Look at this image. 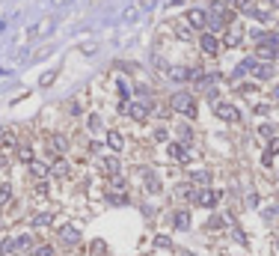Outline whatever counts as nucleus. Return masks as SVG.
Here are the masks:
<instances>
[{"label": "nucleus", "mask_w": 279, "mask_h": 256, "mask_svg": "<svg viewBox=\"0 0 279 256\" xmlns=\"http://www.w3.org/2000/svg\"><path fill=\"white\" fill-rule=\"evenodd\" d=\"M169 107H172L175 113L187 116V119H196V98L190 96V93H175V96H169Z\"/></svg>", "instance_id": "f257e3e1"}, {"label": "nucleus", "mask_w": 279, "mask_h": 256, "mask_svg": "<svg viewBox=\"0 0 279 256\" xmlns=\"http://www.w3.org/2000/svg\"><path fill=\"white\" fill-rule=\"evenodd\" d=\"M214 116L223 119V122H238L241 119V110L232 101H214Z\"/></svg>", "instance_id": "f03ea898"}, {"label": "nucleus", "mask_w": 279, "mask_h": 256, "mask_svg": "<svg viewBox=\"0 0 279 256\" xmlns=\"http://www.w3.org/2000/svg\"><path fill=\"white\" fill-rule=\"evenodd\" d=\"M193 203L196 206H202V209H214L220 203V191H211V188H202V191H196L193 197Z\"/></svg>", "instance_id": "7ed1b4c3"}, {"label": "nucleus", "mask_w": 279, "mask_h": 256, "mask_svg": "<svg viewBox=\"0 0 279 256\" xmlns=\"http://www.w3.org/2000/svg\"><path fill=\"white\" fill-rule=\"evenodd\" d=\"M199 48H202V54H208V57H217L220 54V39L214 33H202V39H199Z\"/></svg>", "instance_id": "20e7f679"}, {"label": "nucleus", "mask_w": 279, "mask_h": 256, "mask_svg": "<svg viewBox=\"0 0 279 256\" xmlns=\"http://www.w3.org/2000/svg\"><path fill=\"white\" fill-rule=\"evenodd\" d=\"M27 250H33V235L30 232L12 235V253H27Z\"/></svg>", "instance_id": "39448f33"}, {"label": "nucleus", "mask_w": 279, "mask_h": 256, "mask_svg": "<svg viewBox=\"0 0 279 256\" xmlns=\"http://www.w3.org/2000/svg\"><path fill=\"white\" fill-rule=\"evenodd\" d=\"M241 42H244V27H241V24H229L223 45H226V48H238Z\"/></svg>", "instance_id": "423d86ee"}, {"label": "nucleus", "mask_w": 279, "mask_h": 256, "mask_svg": "<svg viewBox=\"0 0 279 256\" xmlns=\"http://www.w3.org/2000/svg\"><path fill=\"white\" fill-rule=\"evenodd\" d=\"M187 24L196 27V30H205V27H208V12H205V9H190V12H187Z\"/></svg>", "instance_id": "0eeeda50"}, {"label": "nucleus", "mask_w": 279, "mask_h": 256, "mask_svg": "<svg viewBox=\"0 0 279 256\" xmlns=\"http://www.w3.org/2000/svg\"><path fill=\"white\" fill-rule=\"evenodd\" d=\"M60 241L65 247H74L80 241V229L77 226H60Z\"/></svg>", "instance_id": "6e6552de"}, {"label": "nucleus", "mask_w": 279, "mask_h": 256, "mask_svg": "<svg viewBox=\"0 0 279 256\" xmlns=\"http://www.w3.org/2000/svg\"><path fill=\"white\" fill-rule=\"evenodd\" d=\"M249 72H252L255 81H270V78H273V66L270 63H258V60H255V66H252Z\"/></svg>", "instance_id": "1a4fd4ad"}, {"label": "nucleus", "mask_w": 279, "mask_h": 256, "mask_svg": "<svg viewBox=\"0 0 279 256\" xmlns=\"http://www.w3.org/2000/svg\"><path fill=\"white\" fill-rule=\"evenodd\" d=\"M190 185L211 188V170H193V173H190Z\"/></svg>", "instance_id": "9d476101"}, {"label": "nucleus", "mask_w": 279, "mask_h": 256, "mask_svg": "<svg viewBox=\"0 0 279 256\" xmlns=\"http://www.w3.org/2000/svg\"><path fill=\"white\" fill-rule=\"evenodd\" d=\"M12 146H18L15 131L12 128H0V149H12Z\"/></svg>", "instance_id": "9b49d317"}, {"label": "nucleus", "mask_w": 279, "mask_h": 256, "mask_svg": "<svg viewBox=\"0 0 279 256\" xmlns=\"http://www.w3.org/2000/svg\"><path fill=\"white\" fill-rule=\"evenodd\" d=\"M169 155H172V158L175 161H190V149H187L184 143H169Z\"/></svg>", "instance_id": "f8f14e48"}, {"label": "nucleus", "mask_w": 279, "mask_h": 256, "mask_svg": "<svg viewBox=\"0 0 279 256\" xmlns=\"http://www.w3.org/2000/svg\"><path fill=\"white\" fill-rule=\"evenodd\" d=\"M172 226H175V229H187V226H190V212H187V209L172 212Z\"/></svg>", "instance_id": "ddd939ff"}, {"label": "nucleus", "mask_w": 279, "mask_h": 256, "mask_svg": "<svg viewBox=\"0 0 279 256\" xmlns=\"http://www.w3.org/2000/svg\"><path fill=\"white\" fill-rule=\"evenodd\" d=\"M68 173H71V164H68L65 158H60L57 164H51V176H57V179H65Z\"/></svg>", "instance_id": "4468645a"}, {"label": "nucleus", "mask_w": 279, "mask_h": 256, "mask_svg": "<svg viewBox=\"0 0 279 256\" xmlns=\"http://www.w3.org/2000/svg\"><path fill=\"white\" fill-rule=\"evenodd\" d=\"M140 176H143V182H146L149 194H157V191H160V182H157V176L152 173V170H140Z\"/></svg>", "instance_id": "2eb2a0df"}, {"label": "nucleus", "mask_w": 279, "mask_h": 256, "mask_svg": "<svg viewBox=\"0 0 279 256\" xmlns=\"http://www.w3.org/2000/svg\"><path fill=\"white\" fill-rule=\"evenodd\" d=\"M30 224L36 226V229H42V226H51V224H54V215H51V212H36Z\"/></svg>", "instance_id": "dca6fc26"}, {"label": "nucleus", "mask_w": 279, "mask_h": 256, "mask_svg": "<svg viewBox=\"0 0 279 256\" xmlns=\"http://www.w3.org/2000/svg\"><path fill=\"white\" fill-rule=\"evenodd\" d=\"M107 146L113 149V152H122V146H125V137L119 134V131H107Z\"/></svg>", "instance_id": "f3484780"}, {"label": "nucleus", "mask_w": 279, "mask_h": 256, "mask_svg": "<svg viewBox=\"0 0 279 256\" xmlns=\"http://www.w3.org/2000/svg\"><path fill=\"white\" fill-rule=\"evenodd\" d=\"M101 167H104L110 176H122V161L119 158H104L101 161Z\"/></svg>", "instance_id": "a211bd4d"}, {"label": "nucleus", "mask_w": 279, "mask_h": 256, "mask_svg": "<svg viewBox=\"0 0 279 256\" xmlns=\"http://www.w3.org/2000/svg\"><path fill=\"white\" fill-rule=\"evenodd\" d=\"M51 146H54L57 155H65V152H68V140H65V134H54V137H51Z\"/></svg>", "instance_id": "6ab92c4d"}, {"label": "nucleus", "mask_w": 279, "mask_h": 256, "mask_svg": "<svg viewBox=\"0 0 279 256\" xmlns=\"http://www.w3.org/2000/svg\"><path fill=\"white\" fill-rule=\"evenodd\" d=\"M30 173L36 176V179H42V176H48V173H51V167H48L45 161H33V164H30Z\"/></svg>", "instance_id": "aec40b11"}, {"label": "nucleus", "mask_w": 279, "mask_h": 256, "mask_svg": "<svg viewBox=\"0 0 279 256\" xmlns=\"http://www.w3.org/2000/svg\"><path fill=\"white\" fill-rule=\"evenodd\" d=\"M175 197H181V200H193V197H196V188H193L190 182H187V185H178V188H175Z\"/></svg>", "instance_id": "412c9836"}, {"label": "nucleus", "mask_w": 279, "mask_h": 256, "mask_svg": "<svg viewBox=\"0 0 279 256\" xmlns=\"http://www.w3.org/2000/svg\"><path fill=\"white\" fill-rule=\"evenodd\" d=\"M33 256H57V250H54L51 244H36V247H33Z\"/></svg>", "instance_id": "4be33fe9"}, {"label": "nucleus", "mask_w": 279, "mask_h": 256, "mask_svg": "<svg viewBox=\"0 0 279 256\" xmlns=\"http://www.w3.org/2000/svg\"><path fill=\"white\" fill-rule=\"evenodd\" d=\"M18 161H24V164H33V149L30 146H18Z\"/></svg>", "instance_id": "5701e85b"}, {"label": "nucleus", "mask_w": 279, "mask_h": 256, "mask_svg": "<svg viewBox=\"0 0 279 256\" xmlns=\"http://www.w3.org/2000/svg\"><path fill=\"white\" fill-rule=\"evenodd\" d=\"M89 253H92V256H104V253H107V244H104L101 238H95L92 247H89Z\"/></svg>", "instance_id": "b1692460"}, {"label": "nucleus", "mask_w": 279, "mask_h": 256, "mask_svg": "<svg viewBox=\"0 0 279 256\" xmlns=\"http://www.w3.org/2000/svg\"><path fill=\"white\" fill-rule=\"evenodd\" d=\"M178 137L190 143V140H193V128H190V125H178Z\"/></svg>", "instance_id": "393cba45"}, {"label": "nucleus", "mask_w": 279, "mask_h": 256, "mask_svg": "<svg viewBox=\"0 0 279 256\" xmlns=\"http://www.w3.org/2000/svg\"><path fill=\"white\" fill-rule=\"evenodd\" d=\"M9 253H12V235L0 241V256H9Z\"/></svg>", "instance_id": "a878e982"}, {"label": "nucleus", "mask_w": 279, "mask_h": 256, "mask_svg": "<svg viewBox=\"0 0 279 256\" xmlns=\"http://www.w3.org/2000/svg\"><path fill=\"white\" fill-rule=\"evenodd\" d=\"M175 30H178V36H181V39H190V36H193V27H190V24H178V27H175Z\"/></svg>", "instance_id": "bb28decb"}, {"label": "nucleus", "mask_w": 279, "mask_h": 256, "mask_svg": "<svg viewBox=\"0 0 279 256\" xmlns=\"http://www.w3.org/2000/svg\"><path fill=\"white\" fill-rule=\"evenodd\" d=\"M276 152H279V137H270V140H267V155L273 158Z\"/></svg>", "instance_id": "cd10ccee"}, {"label": "nucleus", "mask_w": 279, "mask_h": 256, "mask_svg": "<svg viewBox=\"0 0 279 256\" xmlns=\"http://www.w3.org/2000/svg\"><path fill=\"white\" fill-rule=\"evenodd\" d=\"M9 197H12V188H9V185H0V206L9 203Z\"/></svg>", "instance_id": "c85d7f7f"}, {"label": "nucleus", "mask_w": 279, "mask_h": 256, "mask_svg": "<svg viewBox=\"0 0 279 256\" xmlns=\"http://www.w3.org/2000/svg\"><path fill=\"white\" fill-rule=\"evenodd\" d=\"M232 238H235L238 244H247V235H244V229H238V226L232 229Z\"/></svg>", "instance_id": "c756f323"}, {"label": "nucleus", "mask_w": 279, "mask_h": 256, "mask_svg": "<svg viewBox=\"0 0 279 256\" xmlns=\"http://www.w3.org/2000/svg\"><path fill=\"white\" fill-rule=\"evenodd\" d=\"M155 244H157V247H172L169 235H157V238H155Z\"/></svg>", "instance_id": "7c9ffc66"}, {"label": "nucleus", "mask_w": 279, "mask_h": 256, "mask_svg": "<svg viewBox=\"0 0 279 256\" xmlns=\"http://www.w3.org/2000/svg\"><path fill=\"white\" fill-rule=\"evenodd\" d=\"M220 226H223V218H220V215L208 218V229H220Z\"/></svg>", "instance_id": "2f4dec72"}, {"label": "nucleus", "mask_w": 279, "mask_h": 256, "mask_svg": "<svg viewBox=\"0 0 279 256\" xmlns=\"http://www.w3.org/2000/svg\"><path fill=\"white\" fill-rule=\"evenodd\" d=\"M166 137H169V131H166V128H157V131H155V140H166Z\"/></svg>", "instance_id": "473e14b6"}, {"label": "nucleus", "mask_w": 279, "mask_h": 256, "mask_svg": "<svg viewBox=\"0 0 279 256\" xmlns=\"http://www.w3.org/2000/svg\"><path fill=\"white\" fill-rule=\"evenodd\" d=\"M86 125H89V131H98L101 122H98V116H89V122H86Z\"/></svg>", "instance_id": "72a5a7b5"}, {"label": "nucleus", "mask_w": 279, "mask_h": 256, "mask_svg": "<svg viewBox=\"0 0 279 256\" xmlns=\"http://www.w3.org/2000/svg\"><path fill=\"white\" fill-rule=\"evenodd\" d=\"M258 131H261L264 137H273V125H261V128H258Z\"/></svg>", "instance_id": "f704fd0d"}, {"label": "nucleus", "mask_w": 279, "mask_h": 256, "mask_svg": "<svg viewBox=\"0 0 279 256\" xmlns=\"http://www.w3.org/2000/svg\"><path fill=\"white\" fill-rule=\"evenodd\" d=\"M273 98H276V101H279V87H276V90H273Z\"/></svg>", "instance_id": "c9c22d12"}, {"label": "nucleus", "mask_w": 279, "mask_h": 256, "mask_svg": "<svg viewBox=\"0 0 279 256\" xmlns=\"http://www.w3.org/2000/svg\"><path fill=\"white\" fill-rule=\"evenodd\" d=\"M172 3H187V0H172Z\"/></svg>", "instance_id": "e433bc0d"}, {"label": "nucleus", "mask_w": 279, "mask_h": 256, "mask_svg": "<svg viewBox=\"0 0 279 256\" xmlns=\"http://www.w3.org/2000/svg\"><path fill=\"white\" fill-rule=\"evenodd\" d=\"M211 3H226V0H211Z\"/></svg>", "instance_id": "4c0bfd02"}, {"label": "nucleus", "mask_w": 279, "mask_h": 256, "mask_svg": "<svg viewBox=\"0 0 279 256\" xmlns=\"http://www.w3.org/2000/svg\"><path fill=\"white\" fill-rule=\"evenodd\" d=\"M276 60H279V51H276Z\"/></svg>", "instance_id": "58836bf2"}, {"label": "nucleus", "mask_w": 279, "mask_h": 256, "mask_svg": "<svg viewBox=\"0 0 279 256\" xmlns=\"http://www.w3.org/2000/svg\"><path fill=\"white\" fill-rule=\"evenodd\" d=\"M276 247H279V244H276Z\"/></svg>", "instance_id": "ea45409f"}]
</instances>
